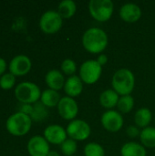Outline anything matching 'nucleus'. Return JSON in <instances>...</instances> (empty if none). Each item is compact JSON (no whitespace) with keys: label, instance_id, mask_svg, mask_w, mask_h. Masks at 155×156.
I'll use <instances>...</instances> for the list:
<instances>
[{"label":"nucleus","instance_id":"nucleus-1","mask_svg":"<svg viewBox=\"0 0 155 156\" xmlns=\"http://www.w3.org/2000/svg\"><path fill=\"white\" fill-rule=\"evenodd\" d=\"M82 45L88 52L100 54L108 46V36L104 30L99 27L89 28L83 34Z\"/></svg>","mask_w":155,"mask_h":156},{"label":"nucleus","instance_id":"nucleus-2","mask_svg":"<svg viewBox=\"0 0 155 156\" xmlns=\"http://www.w3.org/2000/svg\"><path fill=\"white\" fill-rule=\"evenodd\" d=\"M111 85L119 95H130L135 86V77L132 70L121 69L114 73L111 80Z\"/></svg>","mask_w":155,"mask_h":156},{"label":"nucleus","instance_id":"nucleus-3","mask_svg":"<svg viewBox=\"0 0 155 156\" xmlns=\"http://www.w3.org/2000/svg\"><path fill=\"white\" fill-rule=\"evenodd\" d=\"M32 122L30 116L16 112L7 118L5 128L7 132L14 136H24L30 131Z\"/></svg>","mask_w":155,"mask_h":156},{"label":"nucleus","instance_id":"nucleus-4","mask_svg":"<svg viewBox=\"0 0 155 156\" xmlns=\"http://www.w3.org/2000/svg\"><path fill=\"white\" fill-rule=\"evenodd\" d=\"M41 90L34 82L23 81L15 88V96L21 104H34L40 101Z\"/></svg>","mask_w":155,"mask_h":156},{"label":"nucleus","instance_id":"nucleus-5","mask_svg":"<svg viewBox=\"0 0 155 156\" xmlns=\"http://www.w3.org/2000/svg\"><path fill=\"white\" fill-rule=\"evenodd\" d=\"M114 10V5L111 0H90L89 11L90 16L98 22L108 21Z\"/></svg>","mask_w":155,"mask_h":156},{"label":"nucleus","instance_id":"nucleus-6","mask_svg":"<svg viewBox=\"0 0 155 156\" xmlns=\"http://www.w3.org/2000/svg\"><path fill=\"white\" fill-rule=\"evenodd\" d=\"M63 25V18L58 11L48 10L42 14L39 19V27L46 34H55L58 32Z\"/></svg>","mask_w":155,"mask_h":156},{"label":"nucleus","instance_id":"nucleus-7","mask_svg":"<svg viewBox=\"0 0 155 156\" xmlns=\"http://www.w3.org/2000/svg\"><path fill=\"white\" fill-rule=\"evenodd\" d=\"M102 72V67L97 62V60H87L80 66L79 69V78L83 83L91 85L96 83Z\"/></svg>","mask_w":155,"mask_h":156},{"label":"nucleus","instance_id":"nucleus-8","mask_svg":"<svg viewBox=\"0 0 155 156\" xmlns=\"http://www.w3.org/2000/svg\"><path fill=\"white\" fill-rule=\"evenodd\" d=\"M68 136L74 141H85L91 133L89 123L83 120H73L67 126Z\"/></svg>","mask_w":155,"mask_h":156},{"label":"nucleus","instance_id":"nucleus-9","mask_svg":"<svg viewBox=\"0 0 155 156\" xmlns=\"http://www.w3.org/2000/svg\"><path fill=\"white\" fill-rule=\"evenodd\" d=\"M100 122L106 131L111 133H117L122 128L124 121L122 115L119 112L109 110L101 115Z\"/></svg>","mask_w":155,"mask_h":156},{"label":"nucleus","instance_id":"nucleus-10","mask_svg":"<svg viewBox=\"0 0 155 156\" xmlns=\"http://www.w3.org/2000/svg\"><path fill=\"white\" fill-rule=\"evenodd\" d=\"M32 67L30 58L26 55L15 56L8 64V70L16 77H22L26 75Z\"/></svg>","mask_w":155,"mask_h":156},{"label":"nucleus","instance_id":"nucleus-11","mask_svg":"<svg viewBox=\"0 0 155 156\" xmlns=\"http://www.w3.org/2000/svg\"><path fill=\"white\" fill-rule=\"evenodd\" d=\"M57 107L60 117L67 121L75 120L79 112V106L76 101L68 96L61 98Z\"/></svg>","mask_w":155,"mask_h":156},{"label":"nucleus","instance_id":"nucleus-12","mask_svg":"<svg viewBox=\"0 0 155 156\" xmlns=\"http://www.w3.org/2000/svg\"><path fill=\"white\" fill-rule=\"evenodd\" d=\"M26 149L30 156H48L50 152L48 142L40 135L31 137L27 142Z\"/></svg>","mask_w":155,"mask_h":156},{"label":"nucleus","instance_id":"nucleus-13","mask_svg":"<svg viewBox=\"0 0 155 156\" xmlns=\"http://www.w3.org/2000/svg\"><path fill=\"white\" fill-rule=\"evenodd\" d=\"M67 131L58 124L48 125L44 130V138L52 144H61L67 138Z\"/></svg>","mask_w":155,"mask_h":156},{"label":"nucleus","instance_id":"nucleus-14","mask_svg":"<svg viewBox=\"0 0 155 156\" xmlns=\"http://www.w3.org/2000/svg\"><path fill=\"white\" fill-rule=\"evenodd\" d=\"M121 18L127 23H135L142 16V10L140 6L133 3H127L120 9Z\"/></svg>","mask_w":155,"mask_h":156},{"label":"nucleus","instance_id":"nucleus-15","mask_svg":"<svg viewBox=\"0 0 155 156\" xmlns=\"http://www.w3.org/2000/svg\"><path fill=\"white\" fill-rule=\"evenodd\" d=\"M64 91L68 97L75 98L81 94L83 90V81L79 78V76H70L65 82Z\"/></svg>","mask_w":155,"mask_h":156},{"label":"nucleus","instance_id":"nucleus-16","mask_svg":"<svg viewBox=\"0 0 155 156\" xmlns=\"http://www.w3.org/2000/svg\"><path fill=\"white\" fill-rule=\"evenodd\" d=\"M45 81L48 85V89L58 91L64 88L65 85V78L61 71L58 69H51L49 70L45 76Z\"/></svg>","mask_w":155,"mask_h":156},{"label":"nucleus","instance_id":"nucleus-17","mask_svg":"<svg viewBox=\"0 0 155 156\" xmlns=\"http://www.w3.org/2000/svg\"><path fill=\"white\" fill-rule=\"evenodd\" d=\"M119 99V94L113 89H109L101 92L100 96V103L103 108L111 110L117 106Z\"/></svg>","mask_w":155,"mask_h":156},{"label":"nucleus","instance_id":"nucleus-18","mask_svg":"<svg viewBox=\"0 0 155 156\" xmlns=\"http://www.w3.org/2000/svg\"><path fill=\"white\" fill-rule=\"evenodd\" d=\"M122 156H146V149L142 144L135 142H129L122 145Z\"/></svg>","mask_w":155,"mask_h":156},{"label":"nucleus","instance_id":"nucleus-19","mask_svg":"<svg viewBox=\"0 0 155 156\" xmlns=\"http://www.w3.org/2000/svg\"><path fill=\"white\" fill-rule=\"evenodd\" d=\"M60 100L61 98H60L58 91H56L50 89H47L44 91H42L41 97H40V101L48 108L58 106Z\"/></svg>","mask_w":155,"mask_h":156},{"label":"nucleus","instance_id":"nucleus-20","mask_svg":"<svg viewBox=\"0 0 155 156\" xmlns=\"http://www.w3.org/2000/svg\"><path fill=\"white\" fill-rule=\"evenodd\" d=\"M152 112L148 108L139 109L134 115V122L140 128H146L152 122Z\"/></svg>","mask_w":155,"mask_h":156},{"label":"nucleus","instance_id":"nucleus-21","mask_svg":"<svg viewBox=\"0 0 155 156\" xmlns=\"http://www.w3.org/2000/svg\"><path fill=\"white\" fill-rule=\"evenodd\" d=\"M77 10L76 3L72 0H63L58 4V12L62 18H70L72 17Z\"/></svg>","mask_w":155,"mask_h":156},{"label":"nucleus","instance_id":"nucleus-22","mask_svg":"<svg viewBox=\"0 0 155 156\" xmlns=\"http://www.w3.org/2000/svg\"><path fill=\"white\" fill-rule=\"evenodd\" d=\"M140 140L142 145L145 148H155V128L154 127H146L144 128L140 134Z\"/></svg>","mask_w":155,"mask_h":156},{"label":"nucleus","instance_id":"nucleus-23","mask_svg":"<svg viewBox=\"0 0 155 156\" xmlns=\"http://www.w3.org/2000/svg\"><path fill=\"white\" fill-rule=\"evenodd\" d=\"M48 116V110L40 101L33 104V112L30 115V118L33 122H42Z\"/></svg>","mask_w":155,"mask_h":156},{"label":"nucleus","instance_id":"nucleus-24","mask_svg":"<svg viewBox=\"0 0 155 156\" xmlns=\"http://www.w3.org/2000/svg\"><path fill=\"white\" fill-rule=\"evenodd\" d=\"M134 106V99L131 95L122 96L119 99L117 108L119 112L121 113H129Z\"/></svg>","mask_w":155,"mask_h":156},{"label":"nucleus","instance_id":"nucleus-25","mask_svg":"<svg viewBox=\"0 0 155 156\" xmlns=\"http://www.w3.org/2000/svg\"><path fill=\"white\" fill-rule=\"evenodd\" d=\"M85 156H104L105 151L103 147L97 143H90L84 147Z\"/></svg>","mask_w":155,"mask_h":156},{"label":"nucleus","instance_id":"nucleus-26","mask_svg":"<svg viewBox=\"0 0 155 156\" xmlns=\"http://www.w3.org/2000/svg\"><path fill=\"white\" fill-rule=\"evenodd\" d=\"M77 142L68 138L60 144V150L62 154L66 156H74V154L77 152Z\"/></svg>","mask_w":155,"mask_h":156},{"label":"nucleus","instance_id":"nucleus-27","mask_svg":"<svg viewBox=\"0 0 155 156\" xmlns=\"http://www.w3.org/2000/svg\"><path fill=\"white\" fill-rule=\"evenodd\" d=\"M16 83V76L10 72H5L0 77V88L5 90H9L14 88Z\"/></svg>","mask_w":155,"mask_h":156},{"label":"nucleus","instance_id":"nucleus-28","mask_svg":"<svg viewBox=\"0 0 155 156\" xmlns=\"http://www.w3.org/2000/svg\"><path fill=\"white\" fill-rule=\"evenodd\" d=\"M61 71L66 74V75H69V76H73L74 73L76 72L77 70V65H76V62L71 59V58H66L62 61L61 63Z\"/></svg>","mask_w":155,"mask_h":156},{"label":"nucleus","instance_id":"nucleus-29","mask_svg":"<svg viewBox=\"0 0 155 156\" xmlns=\"http://www.w3.org/2000/svg\"><path fill=\"white\" fill-rule=\"evenodd\" d=\"M126 133H127V135H128L130 138H136V137L140 136L141 132L139 131L138 127L133 126V125H131V126H129V127L127 128Z\"/></svg>","mask_w":155,"mask_h":156},{"label":"nucleus","instance_id":"nucleus-30","mask_svg":"<svg viewBox=\"0 0 155 156\" xmlns=\"http://www.w3.org/2000/svg\"><path fill=\"white\" fill-rule=\"evenodd\" d=\"M18 112L30 116L33 112V104H21Z\"/></svg>","mask_w":155,"mask_h":156},{"label":"nucleus","instance_id":"nucleus-31","mask_svg":"<svg viewBox=\"0 0 155 156\" xmlns=\"http://www.w3.org/2000/svg\"><path fill=\"white\" fill-rule=\"evenodd\" d=\"M6 69H8V65H7L6 61L5 60V58L0 57V77L5 73Z\"/></svg>","mask_w":155,"mask_h":156},{"label":"nucleus","instance_id":"nucleus-32","mask_svg":"<svg viewBox=\"0 0 155 156\" xmlns=\"http://www.w3.org/2000/svg\"><path fill=\"white\" fill-rule=\"evenodd\" d=\"M96 60H97V62H98L101 67H103V66L108 62V57H107L105 54H100V55L98 57V58H97Z\"/></svg>","mask_w":155,"mask_h":156},{"label":"nucleus","instance_id":"nucleus-33","mask_svg":"<svg viewBox=\"0 0 155 156\" xmlns=\"http://www.w3.org/2000/svg\"><path fill=\"white\" fill-rule=\"evenodd\" d=\"M48 156H60V155H59V154H58V152H56V151H50V152L48 153Z\"/></svg>","mask_w":155,"mask_h":156}]
</instances>
